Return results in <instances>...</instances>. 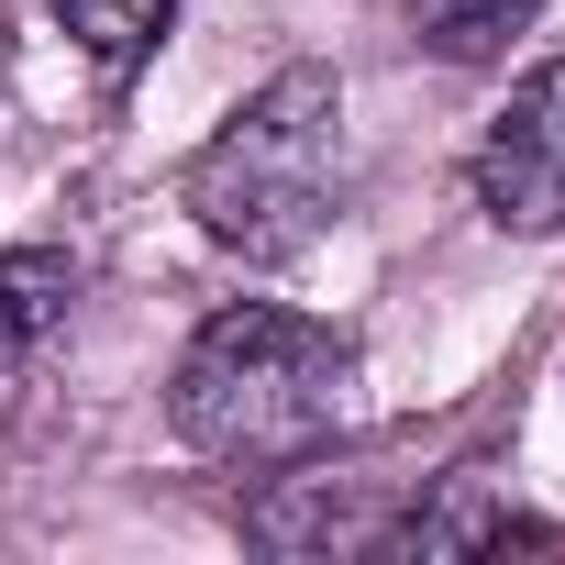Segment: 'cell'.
I'll use <instances>...</instances> for the list:
<instances>
[{"label":"cell","mask_w":565,"mask_h":565,"mask_svg":"<svg viewBox=\"0 0 565 565\" xmlns=\"http://www.w3.org/2000/svg\"><path fill=\"white\" fill-rule=\"evenodd\" d=\"M532 12L543 0H411V34L444 67H488V56H510V34H532Z\"/></svg>","instance_id":"8992f818"},{"label":"cell","mask_w":565,"mask_h":565,"mask_svg":"<svg viewBox=\"0 0 565 565\" xmlns=\"http://www.w3.org/2000/svg\"><path fill=\"white\" fill-rule=\"evenodd\" d=\"M67 311H78V255H56V244H12L0 255V377H23L67 333Z\"/></svg>","instance_id":"277c9868"},{"label":"cell","mask_w":565,"mask_h":565,"mask_svg":"<svg viewBox=\"0 0 565 565\" xmlns=\"http://www.w3.org/2000/svg\"><path fill=\"white\" fill-rule=\"evenodd\" d=\"M333 189H344V78L322 56H289L178 178L189 222L244 266H289L333 222Z\"/></svg>","instance_id":"7a4b0ae2"},{"label":"cell","mask_w":565,"mask_h":565,"mask_svg":"<svg viewBox=\"0 0 565 565\" xmlns=\"http://www.w3.org/2000/svg\"><path fill=\"white\" fill-rule=\"evenodd\" d=\"M355 411V344L311 311H277V300H233L189 333L178 377H167V422L189 455L277 477L344 433Z\"/></svg>","instance_id":"6da1fadb"},{"label":"cell","mask_w":565,"mask_h":565,"mask_svg":"<svg viewBox=\"0 0 565 565\" xmlns=\"http://www.w3.org/2000/svg\"><path fill=\"white\" fill-rule=\"evenodd\" d=\"M477 211L499 233H565V56H543L477 134Z\"/></svg>","instance_id":"3957f363"},{"label":"cell","mask_w":565,"mask_h":565,"mask_svg":"<svg viewBox=\"0 0 565 565\" xmlns=\"http://www.w3.org/2000/svg\"><path fill=\"white\" fill-rule=\"evenodd\" d=\"M56 23L78 34V56L111 78V89H134L145 78V56L167 45V23H178V0H56Z\"/></svg>","instance_id":"5b68a950"}]
</instances>
